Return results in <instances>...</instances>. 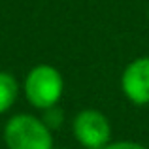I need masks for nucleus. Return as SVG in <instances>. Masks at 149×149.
Listing matches in <instances>:
<instances>
[{
  "label": "nucleus",
  "instance_id": "obj_1",
  "mask_svg": "<svg viewBox=\"0 0 149 149\" xmlns=\"http://www.w3.org/2000/svg\"><path fill=\"white\" fill-rule=\"evenodd\" d=\"M2 140L8 149H53V132L44 119L17 113L4 125Z\"/></svg>",
  "mask_w": 149,
  "mask_h": 149
},
{
  "label": "nucleus",
  "instance_id": "obj_2",
  "mask_svg": "<svg viewBox=\"0 0 149 149\" xmlns=\"http://www.w3.org/2000/svg\"><path fill=\"white\" fill-rule=\"evenodd\" d=\"M23 93L32 108L42 109V111L55 108L64 93L62 74L51 64H36L25 76Z\"/></svg>",
  "mask_w": 149,
  "mask_h": 149
},
{
  "label": "nucleus",
  "instance_id": "obj_3",
  "mask_svg": "<svg viewBox=\"0 0 149 149\" xmlns=\"http://www.w3.org/2000/svg\"><path fill=\"white\" fill-rule=\"evenodd\" d=\"M72 134L85 149H102L111 142V125L102 111L85 108L74 117Z\"/></svg>",
  "mask_w": 149,
  "mask_h": 149
},
{
  "label": "nucleus",
  "instance_id": "obj_4",
  "mask_svg": "<svg viewBox=\"0 0 149 149\" xmlns=\"http://www.w3.org/2000/svg\"><path fill=\"white\" fill-rule=\"evenodd\" d=\"M121 91L130 104H149V57H138L125 66L121 76Z\"/></svg>",
  "mask_w": 149,
  "mask_h": 149
},
{
  "label": "nucleus",
  "instance_id": "obj_5",
  "mask_svg": "<svg viewBox=\"0 0 149 149\" xmlns=\"http://www.w3.org/2000/svg\"><path fill=\"white\" fill-rule=\"evenodd\" d=\"M19 96V83L13 74L0 70V115L10 111Z\"/></svg>",
  "mask_w": 149,
  "mask_h": 149
},
{
  "label": "nucleus",
  "instance_id": "obj_6",
  "mask_svg": "<svg viewBox=\"0 0 149 149\" xmlns=\"http://www.w3.org/2000/svg\"><path fill=\"white\" fill-rule=\"evenodd\" d=\"M102 149H147V147L140 142H134V140H119V142H109Z\"/></svg>",
  "mask_w": 149,
  "mask_h": 149
}]
</instances>
